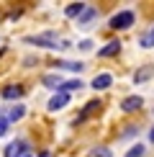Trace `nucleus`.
Wrapping results in <instances>:
<instances>
[{"label":"nucleus","instance_id":"1","mask_svg":"<svg viewBox=\"0 0 154 157\" xmlns=\"http://www.w3.org/2000/svg\"><path fill=\"white\" fill-rule=\"evenodd\" d=\"M134 21H136V16H134V10H121V13H116V16L111 18V29L113 31H123V29H131Z\"/></svg>","mask_w":154,"mask_h":157},{"label":"nucleus","instance_id":"2","mask_svg":"<svg viewBox=\"0 0 154 157\" xmlns=\"http://www.w3.org/2000/svg\"><path fill=\"white\" fill-rule=\"evenodd\" d=\"M23 41L34 44V47H41V49H57V34L54 31H46V34H41V36H26Z\"/></svg>","mask_w":154,"mask_h":157},{"label":"nucleus","instance_id":"3","mask_svg":"<svg viewBox=\"0 0 154 157\" xmlns=\"http://www.w3.org/2000/svg\"><path fill=\"white\" fill-rule=\"evenodd\" d=\"M26 152H28V142L26 139H16V142H10V144L5 147L3 157H23Z\"/></svg>","mask_w":154,"mask_h":157},{"label":"nucleus","instance_id":"4","mask_svg":"<svg viewBox=\"0 0 154 157\" xmlns=\"http://www.w3.org/2000/svg\"><path fill=\"white\" fill-rule=\"evenodd\" d=\"M141 106H144V98L141 95H126L123 101H121V108H123L126 113H136Z\"/></svg>","mask_w":154,"mask_h":157},{"label":"nucleus","instance_id":"5","mask_svg":"<svg viewBox=\"0 0 154 157\" xmlns=\"http://www.w3.org/2000/svg\"><path fill=\"white\" fill-rule=\"evenodd\" d=\"M113 85V75L111 72H100L93 77V90H108Z\"/></svg>","mask_w":154,"mask_h":157},{"label":"nucleus","instance_id":"6","mask_svg":"<svg viewBox=\"0 0 154 157\" xmlns=\"http://www.w3.org/2000/svg\"><path fill=\"white\" fill-rule=\"evenodd\" d=\"M154 77V64H144V67H139L136 72H134V82H146V80H152Z\"/></svg>","mask_w":154,"mask_h":157},{"label":"nucleus","instance_id":"7","mask_svg":"<svg viewBox=\"0 0 154 157\" xmlns=\"http://www.w3.org/2000/svg\"><path fill=\"white\" fill-rule=\"evenodd\" d=\"M67 103H69V95L67 93H54L49 98V111H62Z\"/></svg>","mask_w":154,"mask_h":157},{"label":"nucleus","instance_id":"8","mask_svg":"<svg viewBox=\"0 0 154 157\" xmlns=\"http://www.w3.org/2000/svg\"><path fill=\"white\" fill-rule=\"evenodd\" d=\"M121 47H123L121 41H108L103 49H98V57H100V59H105V57H116L121 52Z\"/></svg>","mask_w":154,"mask_h":157},{"label":"nucleus","instance_id":"9","mask_svg":"<svg viewBox=\"0 0 154 157\" xmlns=\"http://www.w3.org/2000/svg\"><path fill=\"white\" fill-rule=\"evenodd\" d=\"M23 93H26V90L21 88V85H8V88L0 90V95H3L5 101H16V98H21Z\"/></svg>","mask_w":154,"mask_h":157},{"label":"nucleus","instance_id":"10","mask_svg":"<svg viewBox=\"0 0 154 157\" xmlns=\"http://www.w3.org/2000/svg\"><path fill=\"white\" fill-rule=\"evenodd\" d=\"M93 18H98V10H95V8H90V5H87V8L82 10V13H80V18H77V26H82V29H87V23L93 21Z\"/></svg>","mask_w":154,"mask_h":157},{"label":"nucleus","instance_id":"11","mask_svg":"<svg viewBox=\"0 0 154 157\" xmlns=\"http://www.w3.org/2000/svg\"><path fill=\"white\" fill-rule=\"evenodd\" d=\"M80 88H85V85H82V80H67V82H62L54 93H67V95H69L72 90H80Z\"/></svg>","mask_w":154,"mask_h":157},{"label":"nucleus","instance_id":"12","mask_svg":"<svg viewBox=\"0 0 154 157\" xmlns=\"http://www.w3.org/2000/svg\"><path fill=\"white\" fill-rule=\"evenodd\" d=\"M87 8V3H69L67 8H64V16L67 18H80V13Z\"/></svg>","mask_w":154,"mask_h":157},{"label":"nucleus","instance_id":"13","mask_svg":"<svg viewBox=\"0 0 154 157\" xmlns=\"http://www.w3.org/2000/svg\"><path fill=\"white\" fill-rule=\"evenodd\" d=\"M41 82H44V88H49V90H57L62 85V77L57 75V72H49V75H44L41 77Z\"/></svg>","mask_w":154,"mask_h":157},{"label":"nucleus","instance_id":"14","mask_svg":"<svg viewBox=\"0 0 154 157\" xmlns=\"http://www.w3.org/2000/svg\"><path fill=\"white\" fill-rule=\"evenodd\" d=\"M100 108H103V106H100V101H90L87 106H85V111H82V113L77 116V121H75V124H82V121H85L90 113H95V111H100Z\"/></svg>","mask_w":154,"mask_h":157},{"label":"nucleus","instance_id":"15","mask_svg":"<svg viewBox=\"0 0 154 157\" xmlns=\"http://www.w3.org/2000/svg\"><path fill=\"white\" fill-rule=\"evenodd\" d=\"M139 47H144V49H152V47H154V26L139 36Z\"/></svg>","mask_w":154,"mask_h":157},{"label":"nucleus","instance_id":"16","mask_svg":"<svg viewBox=\"0 0 154 157\" xmlns=\"http://www.w3.org/2000/svg\"><path fill=\"white\" fill-rule=\"evenodd\" d=\"M54 67L57 70H69V72H82L85 64H82V62H57Z\"/></svg>","mask_w":154,"mask_h":157},{"label":"nucleus","instance_id":"17","mask_svg":"<svg viewBox=\"0 0 154 157\" xmlns=\"http://www.w3.org/2000/svg\"><path fill=\"white\" fill-rule=\"evenodd\" d=\"M23 113H26V106H21V103H18V106H13V108L8 111V116H5V119H8V121H21Z\"/></svg>","mask_w":154,"mask_h":157},{"label":"nucleus","instance_id":"18","mask_svg":"<svg viewBox=\"0 0 154 157\" xmlns=\"http://www.w3.org/2000/svg\"><path fill=\"white\" fill-rule=\"evenodd\" d=\"M146 155V149H144V144H134L131 149H128V152L123 155V157H144Z\"/></svg>","mask_w":154,"mask_h":157},{"label":"nucleus","instance_id":"19","mask_svg":"<svg viewBox=\"0 0 154 157\" xmlns=\"http://www.w3.org/2000/svg\"><path fill=\"white\" fill-rule=\"evenodd\" d=\"M87 157H113V152H111L108 147H95V149H93V152H90Z\"/></svg>","mask_w":154,"mask_h":157},{"label":"nucleus","instance_id":"20","mask_svg":"<svg viewBox=\"0 0 154 157\" xmlns=\"http://www.w3.org/2000/svg\"><path fill=\"white\" fill-rule=\"evenodd\" d=\"M8 129H10V121L5 119V116H0V136H5V134H8Z\"/></svg>","mask_w":154,"mask_h":157},{"label":"nucleus","instance_id":"21","mask_svg":"<svg viewBox=\"0 0 154 157\" xmlns=\"http://www.w3.org/2000/svg\"><path fill=\"white\" fill-rule=\"evenodd\" d=\"M80 49L82 52H90V49H93V41H87V39H85V41H80Z\"/></svg>","mask_w":154,"mask_h":157},{"label":"nucleus","instance_id":"22","mask_svg":"<svg viewBox=\"0 0 154 157\" xmlns=\"http://www.w3.org/2000/svg\"><path fill=\"white\" fill-rule=\"evenodd\" d=\"M149 142H152V144H154V126L149 129Z\"/></svg>","mask_w":154,"mask_h":157},{"label":"nucleus","instance_id":"23","mask_svg":"<svg viewBox=\"0 0 154 157\" xmlns=\"http://www.w3.org/2000/svg\"><path fill=\"white\" fill-rule=\"evenodd\" d=\"M23 157H34V155H31V152H26V155H23Z\"/></svg>","mask_w":154,"mask_h":157}]
</instances>
